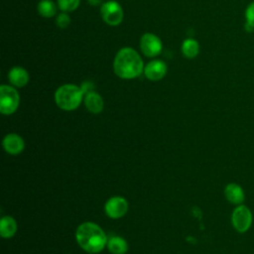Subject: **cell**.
I'll list each match as a JSON object with an SVG mask.
<instances>
[{
  "label": "cell",
  "mask_w": 254,
  "mask_h": 254,
  "mask_svg": "<svg viewBox=\"0 0 254 254\" xmlns=\"http://www.w3.org/2000/svg\"><path fill=\"white\" fill-rule=\"evenodd\" d=\"M144 67L142 58L130 47L120 49L117 52L113 63L114 72L124 79L138 77L143 72Z\"/></svg>",
  "instance_id": "6da1fadb"
},
{
  "label": "cell",
  "mask_w": 254,
  "mask_h": 254,
  "mask_svg": "<svg viewBox=\"0 0 254 254\" xmlns=\"http://www.w3.org/2000/svg\"><path fill=\"white\" fill-rule=\"evenodd\" d=\"M75 237L78 245L89 253L100 252L107 244L104 231L93 222L80 224L76 229Z\"/></svg>",
  "instance_id": "7a4b0ae2"
},
{
  "label": "cell",
  "mask_w": 254,
  "mask_h": 254,
  "mask_svg": "<svg viewBox=\"0 0 254 254\" xmlns=\"http://www.w3.org/2000/svg\"><path fill=\"white\" fill-rule=\"evenodd\" d=\"M83 92L75 84L66 83L61 85L55 93L56 104L63 110L71 111L76 109L83 99Z\"/></svg>",
  "instance_id": "3957f363"
},
{
  "label": "cell",
  "mask_w": 254,
  "mask_h": 254,
  "mask_svg": "<svg viewBox=\"0 0 254 254\" xmlns=\"http://www.w3.org/2000/svg\"><path fill=\"white\" fill-rule=\"evenodd\" d=\"M253 223V213L251 209L245 204L236 205L231 213L232 227L238 233L247 232Z\"/></svg>",
  "instance_id": "277c9868"
},
{
  "label": "cell",
  "mask_w": 254,
  "mask_h": 254,
  "mask_svg": "<svg viewBox=\"0 0 254 254\" xmlns=\"http://www.w3.org/2000/svg\"><path fill=\"white\" fill-rule=\"evenodd\" d=\"M20 102L18 91L10 85L2 84L0 86V112L5 115L14 113Z\"/></svg>",
  "instance_id": "5b68a950"
},
{
  "label": "cell",
  "mask_w": 254,
  "mask_h": 254,
  "mask_svg": "<svg viewBox=\"0 0 254 254\" xmlns=\"http://www.w3.org/2000/svg\"><path fill=\"white\" fill-rule=\"evenodd\" d=\"M100 15L103 21L110 26H117L123 20V10L121 5L113 0L104 2L100 8Z\"/></svg>",
  "instance_id": "8992f818"
},
{
  "label": "cell",
  "mask_w": 254,
  "mask_h": 254,
  "mask_svg": "<svg viewBox=\"0 0 254 254\" xmlns=\"http://www.w3.org/2000/svg\"><path fill=\"white\" fill-rule=\"evenodd\" d=\"M140 48L146 57L154 58L161 54L163 45L159 37L151 33H146L140 39Z\"/></svg>",
  "instance_id": "52a82bcc"
},
{
  "label": "cell",
  "mask_w": 254,
  "mask_h": 254,
  "mask_svg": "<svg viewBox=\"0 0 254 254\" xmlns=\"http://www.w3.org/2000/svg\"><path fill=\"white\" fill-rule=\"evenodd\" d=\"M105 213L111 218H120L128 210V202L122 196L110 197L104 205Z\"/></svg>",
  "instance_id": "ba28073f"
},
{
  "label": "cell",
  "mask_w": 254,
  "mask_h": 254,
  "mask_svg": "<svg viewBox=\"0 0 254 254\" xmlns=\"http://www.w3.org/2000/svg\"><path fill=\"white\" fill-rule=\"evenodd\" d=\"M168 71L166 63L162 60H154L149 62L144 67V73L150 80L157 81L162 79Z\"/></svg>",
  "instance_id": "9c48e42d"
},
{
  "label": "cell",
  "mask_w": 254,
  "mask_h": 254,
  "mask_svg": "<svg viewBox=\"0 0 254 254\" xmlns=\"http://www.w3.org/2000/svg\"><path fill=\"white\" fill-rule=\"evenodd\" d=\"M224 196L230 203L239 205L245 200V191L239 184L229 183L224 188Z\"/></svg>",
  "instance_id": "30bf717a"
},
{
  "label": "cell",
  "mask_w": 254,
  "mask_h": 254,
  "mask_svg": "<svg viewBox=\"0 0 254 254\" xmlns=\"http://www.w3.org/2000/svg\"><path fill=\"white\" fill-rule=\"evenodd\" d=\"M2 144H3L4 150L11 155H18L25 148V143L22 137L14 133L6 135L3 139Z\"/></svg>",
  "instance_id": "8fae6325"
},
{
  "label": "cell",
  "mask_w": 254,
  "mask_h": 254,
  "mask_svg": "<svg viewBox=\"0 0 254 254\" xmlns=\"http://www.w3.org/2000/svg\"><path fill=\"white\" fill-rule=\"evenodd\" d=\"M9 81L16 87H23L29 81V73L22 66H14L8 73Z\"/></svg>",
  "instance_id": "7c38bea8"
},
{
  "label": "cell",
  "mask_w": 254,
  "mask_h": 254,
  "mask_svg": "<svg viewBox=\"0 0 254 254\" xmlns=\"http://www.w3.org/2000/svg\"><path fill=\"white\" fill-rule=\"evenodd\" d=\"M84 104H85V107L91 112V113H94V114H98L102 111L103 109V99L102 97L95 91H91V92H88L84 95Z\"/></svg>",
  "instance_id": "4fadbf2b"
},
{
  "label": "cell",
  "mask_w": 254,
  "mask_h": 254,
  "mask_svg": "<svg viewBox=\"0 0 254 254\" xmlns=\"http://www.w3.org/2000/svg\"><path fill=\"white\" fill-rule=\"evenodd\" d=\"M17 231V222L11 216H4L0 221V234L3 238L12 237Z\"/></svg>",
  "instance_id": "5bb4252c"
},
{
  "label": "cell",
  "mask_w": 254,
  "mask_h": 254,
  "mask_svg": "<svg viewBox=\"0 0 254 254\" xmlns=\"http://www.w3.org/2000/svg\"><path fill=\"white\" fill-rule=\"evenodd\" d=\"M106 245L112 254H125L128 250V244L126 240L119 236H113L108 239Z\"/></svg>",
  "instance_id": "9a60e30c"
},
{
  "label": "cell",
  "mask_w": 254,
  "mask_h": 254,
  "mask_svg": "<svg viewBox=\"0 0 254 254\" xmlns=\"http://www.w3.org/2000/svg\"><path fill=\"white\" fill-rule=\"evenodd\" d=\"M182 52L186 58L193 59L199 53V45L193 39H187L182 44Z\"/></svg>",
  "instance_id": "2e32d148"
},
{
  "label": "cell",
  "mask_w": 254,
  "mask_h": 254,
  "mask_svg": "<svg viewBox=\"0 0 254 254\" xmlns=\"http://www.w3.org/2000/svg\"><path fill=\"white\" fill-rule=\"evenodd\" d=\"M37 10L44 18H51L56 15L57 6L52 0H42L38 3Z\"/></svg>",
  "instance_id": "e0dca14e"
},
{
  "label": "cell",
  "mask_w": 254,
  "mask_h": 254,
  "mask_svg": "<svg viewBox=\"0 0 254 254\" xmlns=\"http://www.w3.org/2000/svg\"><path fill=\"white\" fill-rule=\"evenodd\" d=\"M80 4V0H58V6L63 12H72Z\"/></svg>",
  "instance_id": "ac0fdd59"
},
{
  "label": "cell",
  "mask_w": 254,
  "mask_h": 254,
  "mask_svg": "<svg viewBox=\"0 0 254 254\" xmlns=\"http://www.w3.org/2000/svg\"><path fill=\"white\" fill-rule=\"evenodd\" d=\"M245 17H246L245 29L248 32H252L254 30V1L247 6L245 11Z\"/></svg>",
  "instance_id": "d6986e66"
},
{
  "label": "cell",
  "mask_w": 254,
  "mask_h": 254,
  "mask_svg": "<svg viewBox=\"0 0 254 254\" xmlns=\"http://www.w3.org/2000/svg\"><path fill=\"white\" fill-rule=\"evenodd\" d=\"M70 23V17L65 13V12H63L61 13L57 18H56V24L58 27L62 28V29H64L66 28Z\"/></svg>",
  "instance_id": "ffe728a7"
},
{
  "label": "cell",
  "mask_w": 254,
  "mask_h": 254,
  "mask_svg": "<svg viewBox=\"0 0 254 254\" xmlns=\"http://www.w3.org/2000/svg\"><path fill=\"white\" fill-rule=\"evenodd\" d=\"M80 88H81V90H82L83 94L85 95L86 93L93 91L94 85H93V84H92V82H90V81H84V82L81 84Z\"/></svg>",
  "instance_id": "44dd1931"
},
{
  "label": "cell",
  "mask_w": 254,
  "mask_h": 254,
  "mask_svg": "<svg viewBox=\"0 0 254 254\" xmlns=\"http://www.w3.org/2000/svg\"><path fill=\"white\" fill-rule=\"evenodd\" d=\"M87 2L91 5V6H98L102 0H87Z\"/></svg>",
  "instance_id": "7402d4cb"
}]
</instances>
